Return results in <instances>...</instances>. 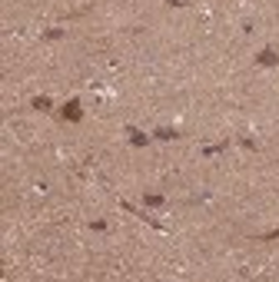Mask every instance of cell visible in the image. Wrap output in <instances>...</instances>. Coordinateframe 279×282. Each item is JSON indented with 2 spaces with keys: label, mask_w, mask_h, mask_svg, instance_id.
<instances>
[{
  "label": "cell",
  "mask_w": 279,
  "mask_h": 282,
  "mask_svg": "<svg viewBox=\"0 0 279 282\" xmlns=\"http://www.w3.org/2000/svg\"><path fill=\"white\" fill-rule=\"evenodd\" d=\"M143 202H146V206H163V196H156V192H153V196H143Z\"/></svg>",
  "instance_id": "5"
},
{
  "label": "cell",
  "mask_w": 279,
  "mask_h": 282,
  "mask_svg": "<svg viewBox=\"0 0 279 282\" xmlns=\"http://www.w3.org/2000/svg\"><path fill=\"white\" fill-rule=\"evenodd\" d=\"M60 116H64L66 123H76V120L84 116V106H80V100H66L64 110H60Z\"/></svg>",
  "instance_id": "1"
},
{
  "label": "cell",
  "mask_w": 279,
  "mask_h": 282,
  "mask_svg": "<svg viewBox=\"0 0 279 282\" xmlns=\"http://www.w3.org/2000/svg\"><path fill=\"white\" fill-rule=\"evenodd\" d=\"M262 239H279V226L272 229V232H266V236H262Z\"/></svg>",
  "instance_id": "7"
},
{
  "label": "cell",
  "mask_w": 279,
  "mask_h": 282,
  "mask_svg": "<svg viewBox=\"0 0 279 282\" xmlns=\"http://www.w3.org/2000/svg\"><path fill=\"white\" fill-rule=\"evenodd\" d=\"M126 136H130L133 146H146V143H150V136H146V133H140L136 126H126Z\"/></svg>",
  "instance_id": "3"
},
{
  "label": "cell",
  "mask_w": 279,
  "mask_h": 282,
  "mask_svg": "<svg viewBox=\"0 0 279 282\" xmlns=\"http://www.w3.org/2000/svg\"><path fill=\"white\" fill-rule=\"evenodd\" d=\"M30 106H34V110H44V113H46V110H50V96H34V100H30Z\"/></svg>",
  "instance_id": "4"
},
{
  "label": "cell",
  "mask_w": 279,
  "mask_h": 282,
  "mask_svg": "<svg viewBox=\"0 0 279 282\" xmlns=\"http://www.w3.org/2000/svg\"><path fill=\"white\" fill-rule=\"evenodd\" d=\"M256 64H260V66H276L279 64V54L272 50V46H266V50H260V54H256Z\"/></svg>",
  "instance_id": "2"
},
{
  "label": "cell",
  "mask_w": 279,
  "mask_h": 282,
  "mask_svg": "<svg viewBox=\"0 0 279 282\" xmlns=\"http://www.w3.org/2000/svg\"><path fill=\"white\" fill-rule=\"evenodd\" d=\"M170 4H173V7H183V4H186V0H170Z\"/></svg>",
  "instance_id": "8"
},
{
  "label": "cell",
  "mask_w": 279,
  "mask_h": 282,
  "mask_svg": "<svg viewBox=\"0 0 279 282\" xmlns=\"http://www.w3.org/2000/svg\"><path fill=\"white\" fill-rule=\"evenodd\" d=\"M156 140H176V130H156Z\"/></svg>",
  "instance_id": "6"
}]
</instances>
